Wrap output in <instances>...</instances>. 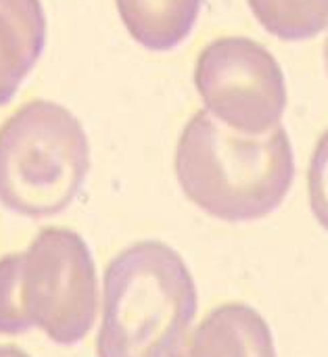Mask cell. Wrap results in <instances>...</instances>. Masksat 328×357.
Returning <instances> with one entry per match:
<instances>
[{
  "mask_svg": "<svg viewBox=\"0 0 328 357\" xmlns=\"http://www.w3.org/2000/svg\"><path fill=\"white\" fill-rule=\"evenodd\" d=\"M184 197L207 215L239 224L274 213L295 180L287 130L245 136L197 111L184 126L174 155Z\"/></svg>",
  "mask_w": 328,
  "mask_h": 357,
  "instance_id": "obj_1",
  "label": "cell"
},
{
  "mask_svg": "<svg viewBox=\"0 0 328 357\" xmlns=\"http://www.w3.org/2000/svg\"><path fill=\"white\" fill-rule=\"evenodd\" d=\"M197 287L180 253L161 241L119 251L105 270L98 357H184Z\"/></svg>",
  "mask_w": 328,
  "mask_h": 357,
  "instance_id": "obj_2",
  "label": "cell"
},
{
  "mask_svg": "<svg viewBox=\"0 0 328 357\" xmlns=\"http://www.w3.org/2000/svg\"><path fill=\"white\" fill-rule=\"evenodd\" d=\"M90 172L82 121L63 105L36 98L0 126V205L21 218L63 213Z\"/></svg>",
  "mask_w": 328,
  "mask_h": 357,
  "instance_id": "obj_3",
  "label": "cell"
},
{
  "mask_svg": "<svg viewBox=\"0 0 328 357\" xmlns=\"http://www.w3.org/2000/svg\"><path fill=\"white\" fill-rule=\"evenodd\" d=\"M17 295L25 324L71 347L92 331L98 278L88 243L71 228L46 226L19 253Z\"/></svg>",
  "mask_w": 328,
  "mask_h": 357,
  "instance_id": "obj_4",
  "label": "cell"
},
{
  "mask_svg": "<svg viewBox=\"0 0 328 357\" xmlns=\"http://www.w3.org/2000/svg\"><path fill=\"white\" fill-rule=\"evenodd\" d=\"M195 86L205 111L222 126L262 136L281 126L287 79L276 56L245 36L211 40L197 56Z\"/></svg>",
  "mask_w": 328,
  "mask_h": 357,
  "instance_id": "obj_5",
  "label": "cell"
},
{
  "mask_svg": "<svg viewBox=\"0 0 328 357\" xmlns=\"http://www.w3.org/2000/svg\"><path fill=\"white\" fill-rule=\"evenodd\" d=\"M184 357H276V347L258 310L245 303H224L195 328Z\"/></svg>",
  "mask_w": 328,
  "mask_h": 357,
  "instance_id": "obj_6",
  "label": "cell"
},
{
  "mask_svg": "<svg viewBox=\"0 0 328 357\" xmlns=\"http://www.w3.org/2000/svg\"><path fill=\"white\" fill-rule=\"evenodd\" d=\"M46 46L40 0H0V107L8 105Z\"/></svg>",
  "mask_w": 328,
  "mask_h": 357,
  "instance_id": "obj_7",
  "label": "cell"
},
{
  "mask_svg": "<svg viewBox=\"0 0 328 357\" xmlns=\"http://www.w3.org/2000/svg\"><path fill=\"white\" fill-rule=\"evenodd\" d=\"M128 33L147 50L167 52L193 31L203 0H115Z\"/></svg>",
  "mask_w": 328,
  "mask_h": 357,
  "instance_id": "obj_8",
  "label": "cell"
},
{
  "mask_svg": "<svg viewBox=\"0 0 328 357\" xmlns=\"http://www.w3.org/2000/svg\"><path fill=\"white\" fill-rule=\"evenodd\" d=\"M260 25L285 42H304L328 27V0H247Z\"/></svg>",
  "mask_w": 328,
  "mask_h": 357,
  "instance_id": "obj_9",
  "label": "cell"
},
{
  "mask_svg": "<svg viewBox=\"0 0 328 357\" xmlns=\"http://www.w3.org/2000/svg\"><path fill=\"white\" fill-rule=\"evenodd\" d=\"M17 261L19 253L4 255L0 259V335H21L29 331L19 307Z\"/></svg>",
  "mask_w": 328,
  "mask_h": 357,
  "instance_id": "obj_10",
  "label": "cell"
},
{
  "mask_svg": "<svg viewBox=\"0 0 328 357\" xmlns=\"http://www.w3.org/2000/svg\"><path fill=\"white\" fill-rule=\"evenodd\" d=\"M308 195L314 218L328 232V130L320 136L310 161Z\"/></svg>",
  "mask_w": 328,
  "mask_h": 357,
  "instance_id": "obj_11",
  "label": "cell"
},
{
  "mask_svg": "<svg viewBox=\"0 0 328 357\" xmlns=\"http://www.w3.org/2000/svg\"><path fill=\"white\" fill-rule=\"evenodd\" d=\"M0 357H31L17 345H0Z\"/></svg>",
  "mask_w": 328,
  "mask_h": 357,
  "instance_id": "obj_12",
  "label": "cell"
},
{
  "mask_svg": "<svg viewBox=\"0 0 328 357\" xmlns=\"http://www.w3.org/2000/svg\"><path fill=\"white\" fill-rule=\"evenodd\" d=\"M325 63H327V73H328V38L325 42Z\"/></svg>",
  "mask_w": 328,
  "mask_h": 357,
  "instance_id": "obj_13",
  "label": "cell"
}]
</instances>
